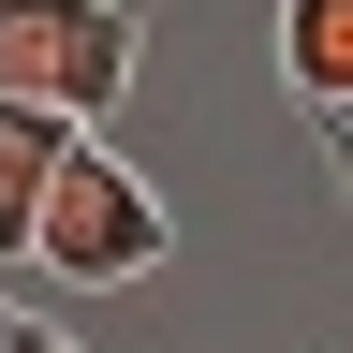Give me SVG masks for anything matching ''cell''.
<instances>
[{
	"label": "cell",
	"mask_w": 353,
	"mask_h": 353,
	"mask_svg": "<svg viewBox=\"0 0 353 353\" xmlns=\"http://www.w3.org/2000/svg\"><path fill=\"white\" fill-rule=\"evenodd\" d=\"M176 250V221H162V192L132 176L118 148H74L44 162V206H30V250L15 265H44V280H74V294H103V280H148V265Z\"/></svg>",
	"instance_id": "1"
},
{
	"label": "cell",
	"mask_w": 353,
	"mask_h": 353,
	"mask_svg": "<svg viewBox=\"0 0 353 353\" xmlns=\"http://www.w3.org/2000/svg\"><path fill=\"white\" fill-rule=\"evenodd\" d=\"M132 44H148L132 0H0V103L103 118L118 88H132Z\"/></svg>",
	"instance_id": "2"
},
{
	"label": "cell",
	"mask_w": 353,
	"mask_h": 353,
	"mask_svg": "<svg viewBox=\"0 0 353 353\" xmlns=\"http://www.w3.org/2000/svg\"><path fill=\"white\" fill-rule=\"evenodd\" d=\"M88 118H59V103H0V265L30 250V206H44V162L74 148Z\"/></svg>",
	"instance_id": "3"
},
{
	"label": "cell",
	"mask_w": 353,
	"mask_h": 353,
	"mask_svg": "<svg viewBox=\"0 0 353 353\" xmlns=\"http://www.w3.org/2000/svg\"><path fill=\"white\" fill-rule=\"evenodd\" d=\"M280 88L309 118L353 103V0H280Z\"/></svg>",
	"instance_id": "4"
},
{
	"label": "cell",
	"mask_w": 353,
	"mask_h": 353,
	"mask_svg": "<svg viewBox=\"0 0 353 353\" xmlns=\"http://www.w3.org/2000/svg\"><path fill=\"white\" fill-rule=\"evenodd\" d=\"M309 132H324V176H339V206H353V103H324Z\"/></svg>",
	"instance_id": "5"
},
{
	"label": "cell",
	"mask_w": 353,
	"mask_h": 353,
	"mask_svg": "<svg viewBox=\"0 0 353 353\" xmlns=\"http://www.w3.org/2000/svg\"><path fill=\"white\" fill-rule=\"evenodd\" d=\"M0 353H74L59 324H30V309H0Z\"/></svg>",
	"instance_id": "6"
}]
</instances>
